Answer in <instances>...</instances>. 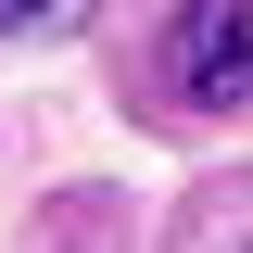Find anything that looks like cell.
I'll return each mask as SVG.
<instances>
[{"instance_id":"7a4b0ae2","label":"cell","mask_w":253,"mask_h":253,"mask_svg":"<svg viewBox=\"0 0 253 253\" xmlns=\"http://www.w3.org/2000/svg\"><path fill=\"white\" fill-rule=\"evenodd\" d=\"M190 253H253V215H203V241Z\"/></svg>"},{"instance_id":"3957f363","label":"cell","mask_w":253,"mask_h":253,"mask_svg":"<svg viewBox=\"0 0 253 253\" xmlns=\"http://www.w3.org/2000/svg\"><path fill=\"white\" fill-rule=\"evenodd\" d=\"M0 26H38V0H0Z\"/></svg>"},{"instance_id":"6da1fadb","label":"cell","mask_w":253,"mask_h":253,"mask_svg":"<svg viewBox=\"0 0 253 253\" xmlns=\"http://www.w3.org/2000/svg\"><path fill=\"white\" fill-rule=\"evenodd\" d=\"M165 76H177V101H241L253 89V0H190L177 38H165Z\"/></svg>"}]
</instances>
